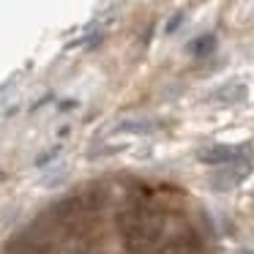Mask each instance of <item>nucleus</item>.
Segmentation results:
<instances>
[{
	"label": "nucleus",
	"instance_id": "20e7f679",
	"mask_svg": "<svg viewBox=\"0 0 254 254\" xmlns=\"http://www.w3.org/2000/svg\"><path fill=\"white\" fill-rule=\"evenodd\" d=\"M186 50H189V55H194V58H205V55H210V52L216 50V36H213V33L199 36V39L189 41Z\"/></svg>",
	"mask_w": 254,
	"mask_h": 254
},
{
	"label": "nucleus",
	"instance_id": "f03ea898",
	"mask_svg": "<svg viewBox=\"0 0 254 254\" xmlns=\"http://www.w3.org/2000/svg\"><path fill=\"white\" fill-rule=\"evenodd\" d=\"M249 172H252V167H246V164H235L232 170H221L213 175V186L219 189V191H227V189H232V186L246 181Z\"/></svg>",
	"mask_w": 254,
	"mask_h": 254
},
{
	"label": "nucleus",
	"instance_id": "6e6552de",
	"mask_svg": "<svg viewBox=\"0 0 254 254\" xmlns=\"http://www.w3.org/2000/svg\"><path fill=\"white\" fill-rule=\"evenodd\" d=\"M58 153H61V145H58V148H52V150H50V153H44V156H41V159H39V161H36V167H44V164H47V161H50V159H55V156H58Z\"/></svg>",
	"mask_w": 254,
	"mask_h": 254
},
{
	"label": "nucleus",
	"instance_id": "7ed1b4c3",
	"mask_svg": "<svg viewBox=\"0 0 254 254\" xmlns=\"http://www.w3.org/2000/svg\"><path fill=\"white\" fill-rule=\"evenodd\" d=\"M213 96L219 101H224V104H241V101L249 99V88L243 82H230V85H224V88H219Z\"/></svg>",
	"mask_w": 254,
	"mask_h": 254
},
{
	"label": "nucleus",
	"instance_id": "0eeeda50",
	"mask_svg": "<svg viewBox=\"0 0 254 254\" xmlns=\"http://www.w3.org/2000/svg\"><path fill=\"white\" fill-rule=\"evenodd\" d=\"M183 19H186V14H183V11H175L170 19H167V25H164V33H167V36H172V33H175V30L183 25Z\"/></svg>",
	"mask_w": 254,
	"mask_h": 254
},
{
	"label": "nucleus",
	"instance_id": "39448f33",
	"mask_svg": "<svg viewBox=\"0 0 254 254\" xmlns=\"http://www.w3.org/2000/svg\"><path fill=\"white\" fill-rule=\"evenodd\" d=\"M156 128L159 126L153 121H123L121 126H115V131L118 134H150Z\"/></svg>",
	"mask_w": 254,
	"mask_h": 254
},
{
	"label": "nucleus",
	"instance_id": "423d86ee",
	"mask_svg": "<svg viewBox=\"0 0 254 254\" xmlns=\"http://www.w3.org/2000/svg\"><path fill=\"white\" fill-rule=\"evenodd\" d=\"M79 208H82V199H79V197H68V199H63L61 205H55V216H58V219H71V216L79 213Z\"/></svg>",
	"mask_w": 254,
	"mask_h": 254
},
{
	"label": "nucleus",
	"instance_id": "f257e3e1",
	"mask_svg": "<svg viewBox=\"0 0 254 254\" xmlns=\"http://www.w3.org/2000/svg\"><path fill=\"white\" fill-rule=\"evenodd\" d=\"M197 159L202 161V164L208 167H219V164H230V161H235V148H230V145H205V148L197 150Z\"/></svg>",
	"mask_w": 254,
	"mask_h": 254
}]
</instances>
